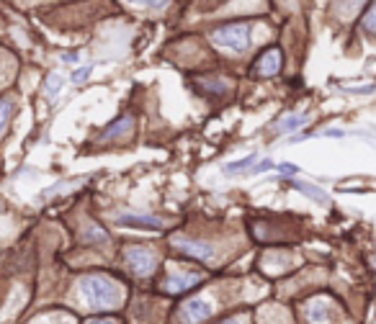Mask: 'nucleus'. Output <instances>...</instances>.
Returning <instances> with one entry per match:
<instances>
[{
  "label": "nucleus",
  "instance_id": "nucleus-1",
  "mask_svg": "<svg viewBox=\"0 0 376 324\" xmlns=\"http://www.w3.org/2000/svg\"><path fill=\"white\" fill-rule=\"evenodd\" d=\"M81 293L90 309H116L124 299V291L109 276H85L81 281Z\"/></svg>",
  "mask_w": 376,
  "mask_h": 324
},
{
  "label": "nucleus",
  "instance_id": "nucleus-2",
  "mask_svg": "<svg viewBox=\"0 0 376 324\" xmlns=\"http://www.w3.org/2000/svg\"><path fill=\"white\" fill-rule=\"evenodd\" d=\"M211 41H214L216 47L222 49H230V52H245L250 47V24H230V26H222V29H216L211 34Z\"/></svg>",
  "mask_w": 376,
  "mask_h": 324
},
{
  "label": "nucleus",
  "instance_id": "nucleus-3",
  "mask_svg": "<svg viewBox=\"0 0 376 324\" xmlns=\"http://www.w3.org/2000/svg\"><path fill=\"white\" fill-rule=\"evenodd\" d=\"M124 260H127V265L137 276H150L155 270V265H158L153 250H147V247H129L127 253H124Z\"/></svg>",
  "mask_w": 376,
  "mask_h": 324
},
{
  "label": "nucleus",
  "instance_id": "nucleus-4",
  "mask_svg": "<svg viewBox=\"0 0 376 324\" xmlns=\"http://www.w3.org/2000/svg\"><path fill=\"white\" fill-rule=\"evenodd\" d=\"M181 316H183L186 324H199V322H204V319L211 316V304L204 301V299L186 301L183 309H181Z\"/></svg>",
  "mask_w": 376,
  "mask_h": 324
},
{
  "label": "nucleus",
  "instance_id": "nucleus-5",
  "mask_svg": "<svg viewBox=\"0 0 376 324\" xmlns=\"http://www.w3.org/2000/svg\"><path fill=\"white\" fill-rule=\"evenodd\" d=\"M201 273H178V276H170L165 283H162V288L168 293H183L188 291V288H193V286L201 283Z\"/></svg>",
  "mask_w": 376,
  "mask_h": 324
},
{
  "label": "nucleus",
  "instance_id": "nucleus-6",
  "mask_svg": "<svg viewBox=\"0 0 376 324\" xmlns=\"http://www.w3.org/2000/svg\"><path fill=\"white\" fill-rule=\"evenodd\" d=\"M173 245L181 250V253L191 255V258H201V260H211L214 258V247L207 245V242H191V239H173Z\"/></svg>",
  "mask_w": 376,
  "mask_h": 324
},
{
  "label": "nucleus",
  "instance_id": "nucleus-7",
  "mask_svg": "<svg viewBox=\"0 0 376 324\" xmlns=\"http://www.w3.org/2000/svg\"><path fill=\"white\" fill-rule=\"evenodd\" d=\"M121 227H139V230H162V222L158 216H147V213H121Z\"/></svg>",
  "mask_w": 376,
  "mask_h": 324
},
{
  "label": "nucleus",
  "instance_id": "nucleus-8",
  "mask_svg": "<svg viewBox=\"0 0 376 324\" xmlns=\"http://www.w3.org/2000/svg\"><path fill=\"white\" fill-rule=\"evenodd\" d=\"M279 70H281V52L279 49H268V52H263L260 59H258V64H256L258 75L271 78V75H276Z\"/></svg>",
  "mask_w": 376,
  "mask_h": 324
},
{
  "label": "nucleus",
  "instance_id": "nucleus-9",
  "mask_svg": "<svg viewBox=\"0 0 376 324\" xmlns=\"http://www.w3.org/2000/svg\"><path fill=\"white\" fill-rule=\"evenodd\" d=\"M305 124H307L305 113H291V116H284V119L276 124V132H279V134H286V132H296V129L305 127Z\"/></svg>",
  "mask_w": 376,
  "mask_h": 324
},
{
  "label": "nucleus",
  "instance_id": "nucleus-10",
  "mask_svg": "<svg viewBox=\"0 0 376 324\" xmlns=\"http://www.w3.org/2000/svg\"><path fill=\"white\" fill-rule=\"evenodd\" d=\"M328 314H330V309H328V304H322V301H314L312 307L307 309V316H309V322H314V324L328 322Z\"/></svg>",
  "mask_w": 376,
  "mask_h": 324
},
{
  "label": "nucleus",
  "instance_id": "nucleus-11",
  "mask_svg": "<svg viewBox=\"0 0 376 324\" xmlns=\"http://www.w3.org/2000/svg\"><path fill=\"white\" fill-rule=\"evenodd\" d=\"M291 185H294V188H299L302 193H307L309 198H314V201H320V204H328V196H325V190H320L317 185H309V183H299V181H291Z\"/></svg>",
  "mask_w": 376,
  "mask_h": 324
},
{
  "label": "nucleus",
  "instance_id": "nucleus-12",
  "mask_svg": "<svg viewBox=\"0 0 376 324\" xmlns=\"http://www.w3.org/2000/svg\"><path fill=\"white\" fill-rule=\"evenodd\" d=\"M129 129H132V119H129V116H124V119H119V121H116V124H113V127L106 129L101 139H111V136L121 134V132H129Z\"/></svg>",
  "mask_w": 376,
  "mask_h": 324
},
{
  "label": "nucleus",
  "instance_id": "nucleus-13",
  "mask_svg": "<svg viewBox=\"0 0 376 324\" xmlns=\"http://www.w3.org/2000/svg\"><path fill=\"white\" fill-rule=\"evenodd\" d=\"M361 24H363V29H366L368 34H376V0L368 6V10L363 13V21H361Z\"/></svg>",
  "mask_w": 376,
  "mask_h": 324
},
{
  "label": "nucleus",
  "instance_id": "nucleus-14",
  "mask_svg": "<svg viewBox=\"0 0 376 324\" xmlns=\"http://www.w3.org/2000/svg\"><path fill=\"white\" fill-rule=\"evenodd\" d=\"M62 85H64V80H62V75H57V72H52L47 78V95L49 98H55L60 90H62Z\"/></svg>",
  "mask_w": 376,
  "mask_h": 324
},
{
  "label": "nucleus",
  "instance_id": "nucleus-15",
  "mask_svg": "<svg viewBox=\"0 0 376 324\" xmlns=\"http://www.w3.org/2000/svg\"><path fill=\"white\" fill-rule=\"evenodd\" d=\"M11 113H13V103L3 98V101H0V134H3V132H6V127H8Z\"/></svg>",
  "mask_w": 376,
  "mask_h": 324
},
{
  "label": "nucleus",
  "instance_id": "nucleus-16",
  "mask_svg": "<svg viewBox=\"0 0 376 324\" xmlns=\"http://www.w3.org/2000/svg\"><path fill=\"white\" fill-rule=\"evenodd\" d=\"M256 165V155H248L245 160H240V162H232V165H227L224 170L227 173H237V170H248V167Z\"/></svg>",
  "mask_w": 376,
  "mask_h": 324
},
{
  "label": "nucleus",
  "instance_id": "nucleus-17",
  "mask_svg": "<svg viewBox=\"0 0 376 324\" xmlns=\"http://www.w3.org/2000/svg\"><path fill=\"white\" fill-rule=\"evenodd\" d=\"M132 6H142V8H162L168 6V0H127Z\"/></svg>",
  "mask_w": 376,
  "mask_h": 324
},
{
  "label": "nucleus",
  "instance_id": "nucleus-18",
  "mask_svg": "<svg viewBox=\"0 0 376 324\" xmlns=\"http://www.w3.org/2000/svg\"><path fill=\"white\" fill-rule=\"evenodd\" d=\"M90 75V67H81V70L72 72V83H83V80H88Z\"/></svg>",
  "mask_w": 376,
  "mask_h": 324
},
{
  "label": "nucleus",
  "instance_id": "nucleus-19",
  "mask_svg": "<svg viewBox=\"0 0 376 324\" xmlns=\"http://www.w3.org/2000/svg\"><path fill=\"white\" fill-rule=\"evenodd\" d=\"M271 167H273V162H271V160H263L260 165H256V167H253V173H263V170H271Z\"/></svg>",
  "mask_w": 376,
  "mask_h": 324
},
{
  "label": "nucleus",
  "instance_id": "nucleus-20",
  "mask_svg": "<svg viewBox=\"0 0 376 324\" xmlns=\"http://www.w3.org/2000/svg\"><path fill=\"white\" fill-rule=\"evenodd\" d=\"M279 170H281L284 175H294V173H296V167H294V165H279Z\"/></svg>",
  "mask_w": 376,
  "mask_h": 324
},
{
  "label": "nucleus",
  "instance_id": "nucleus-21",
  "mask_svg": "<svg viewBox=\"0 0 376 324\" xmlns=\"http://www.w3.org/2000/svg\"><path fill=\"white\" fill-rule=\"evenodd\" d=\"M88 324H116V322H111V319H90Z\"/></svg>",
  "mask_w": 376,
  "mask_h": 324
},
{
  "label": "nucleus",
  "instance_id": "nucleus-22",
  "mask_svg": "<svg viewBox=\"0 0 376 324\" xmlns=\"http://www.w3.org/2000/svg\"><path fill=\"white\" fill-rule=\"evenodd\" d=\"M222 324H240L237 319H227V322H222Z\"/></svg>",
  "mask_w": 376,
  "mask_h": 324
}]
</instances>
